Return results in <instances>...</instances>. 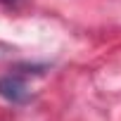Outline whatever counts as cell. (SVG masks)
Listing matches in <instances>:
<instances>
[{"instance_id": "7a4b0ae2", "label": "cell", "mask_w": 121, "mask_h": 121, "mask_svg": "<svg viewBox=\"0 0 121 121\" xmlns=\"http://www.w3.org/2000/svg\"><path fill=\"white\" fill-rule=\"evenodd\" d=\"M5 3H12V0H5Z\"/></svg>"}, {"instance_id": "6da1fadb", "label": "cell", "mask_w": 121, "mask_h": 121, "mask_svg": "<svg viewBox=\"0 0 121 121\" xmlns=\"http://www.w3.org/2000/svg\"><path fill=\"white\" fill-rule=\"evenodd\" d=\"M0 95H3L7 102H14V104H22L31 97V90L26 88V83L17 76H3L0 78Z\"/></svg>"}]
</instances>
